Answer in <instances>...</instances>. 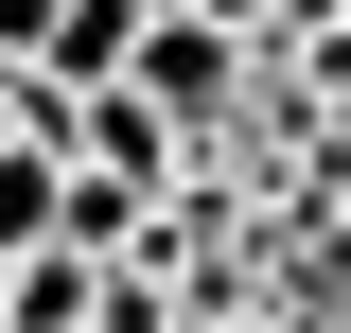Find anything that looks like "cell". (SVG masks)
I'll use <instances>...</instances> for the list:
<instances>
[{"instance_id":"9c48e42d","label":"cell","mask_w":351,"mask_h":333,"mask_svg":"<svg viewBox=\"0 0 351 333\" xmlns=\"http://www.w3.org/2000/svg\"><path fill=\"white\" fill-rule=\"evenodd\" d=\"M0 158H18V71H0Z\"/></svg>"},{"instance_id":"52a82bcc","label":"cell","mask_w":351,"mask_h":333,"mask_svg":"<svg viewBox=\"0 0 351 333\" xmlns=\"http://www.w3.org/2000/svg\"><path fill=\"white\" fill-rule=\"evenodd\" d=\"M53 53V0H0V71H36Z\"/></svg>"},{"instance_id":"277c9868","label":"cell","mask_w":351,"mask_h":333,"mask_svg":"<svg viewBox=\"0 0 351 333\" xmlns=\"http://www.w3.org/2000/svg\"><path fill=\"white\" fill-rule=\"evenodd\" d=\"M88 316H106V263H71V246L0 263V333H88Z\"/></svg>"},{"instance_id":"5b68a950","label":"cell","mask_w":351,"mask_h":333,"mask_svg":"<svg viewBox=\"0 0 351 333\" xmlns=\"http://www.w3.org/2000/svg\"><path fill=\"white\" fill-rule=\"evenodd\" d=\"M53 246H71V263H123V246H141V193L71 158V193H53Z\"/></svg>"},{"instance_id":"8992f818","label":"cell","mask_w":351,"mask_h":333,"mask_svg":"<svg viewBox=\"0 0 351 333\" xmlns=\"http://www.w3.org/2000/svg\"><path fill=\"white\" fill-rule=\"evenodd\" d=\"M53 193H71V158H53V140H18V158H0V263L53 246Z\"/></svg>"},{"instance_id":"6da1fadb","label":"cell","mask_w":351,"mask_h":333,"mask_svg":"<svg viewBox=\"0 0 351 333\" xmlns=\"http://www.w3.org/2000/svg\"><path fill=\"white\" fill-rule=\"evenodd\" d=\"M141 106H158V123L176 140H193V123H228V88H246V36H228V18H141Z\"/></svg>"},{"instance_id":"7a4b0ae2","label":"cell","mask_w":351,"mask_h":333,"mask_svg":"<svg viewBox=\"0 0 351 333\" xmlns=\"http://www.w3.org/2000/svg\"><path fill=\"white\" fill-rule=\"evenodd\" d=\"M123 71H141V18H123V0H53V53H36V88H71V106H106Z\"/></svg>"},{"instance_id":"ba28073f","label":"cell","mask_w":351,"mask_h":333,"mask_svg":"<svg viewBox=\"0 0 351 333\" xmlns=\"http://www.w3.org/2000/svg\"><path fill=\"white\" fill-rule=\"evenodd\" d=\"M123 18H211V0H123Z\"/></svg>"},{"instance_id":"3957f363","label":"cell","mask_w":351,"mask_h":333,"mask_svg":"<svg viewBox=\"0 0 351 333\" xmlns=\"http://www.w3.org/2000/svg\"><path fill=\"white\" fill-rule=\"evenodd\" d=\"M71 158H88V175H123V193H158V175H176V123L141 106V88H106V106H71Z\"/></svg>"}]
</instances>
